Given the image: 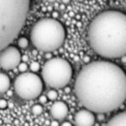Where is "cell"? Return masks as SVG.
Listing matches in <instances>:
<instances>
[{
    "instance_id": "obj_1",
    "label": "cell",
    "mask_w": 126,
    "mask_h": 126,
    "mask_svg": "<svg viewBox=\"0 0 126 126\" xmlns=\"http://www.w3.org/2000/svg\"><path fill=\"white\" fill-rule=\"evenodd\" d=\"M80 103L94 113H106L126 100V74L116 64L98 60L82 68L75 82Z\"/></svg>"
},
{
    "instance_id": "obj_2",
    "label": "cell",
    "mask_w": 126,
    "mask_h": 126,
    "mask_svg": "<svg viewBox=\"0 0 126 126\" xmlns=\"http://www.w3.org/2000/svg\"><path fill=\"white\" fill-rule=\"evenodd\" d=\"M88 40L94 52L103 58L126 55V14L116 10L99 13L89 26Z\"/></svg>"
},
{
    "instance_id": "obj_3",
    "label": "cell",
    "mask_w": 126,
    "mask_h": 126,
    "mask_svg": "<svg viewBox=\"0 0 126 126\" xmlns=\"http://www.w3.org/2000/svg\"><path fill=\"white\" fill-rule=\"evenodd\" d=\"M31 0H0V50L12 43L25 25Z\"/></svg>"
},
{
    "instance_id": "obj_4",
    "label": "cell",
    "mask_w": 126,
    "mask_h": 126,
    "mask_svg": "<svg viewBox=\"0 0 126 126\" xmlns=\"http://www.w3.org/2000/svg\"><path fill=\"white\" fill-rule=\"evenodd\" d=\"M66 36L63 25L56 19H41L31 31V41L39 51L52 52L62 46Z\"/></svg>"
},
{
    "instance_id": "obj_5",
    "label": "cell",
    "mask_w": 126,
    "mask_h": 126,
    "mask_svg": "<svg viewBox=\"0 0 126 126\" xmlns=\"http://www.w3.org/2000/svg\"><path fill=\"white\" fill-rule=\"evenodd\" d=\"M73 69L71 64L63 58L54 57L47 60L41 70L43 82L52 89L66 87L71 81Z\"/></svg>"
},
{
    "instance_id": "obj_6",
    "label": "cell",
    "mask_w": 126,
    "mask_h": 126,
    "mask_svg": "<svg viewBox=\"0 0 126 126\" xmlns=\"http://www.w3.org/2000/svg\"><path fill=\"white\" fill-rule=\"evenodd\" d=\"M14 90L21 98L33 99L40 95L43 90V83L35 73L24 72L15 79Z\"/></svg>"
},
{
    "instance_id": "obj_7",
    "label": "cell",
    "mask_w": 126,
    "mask_h": 126,
    "mask_svg": "<svg viewBox=\"0 0 126 126\" xmlns=\"http://www.w3.org/2000/svg\"><path fill=\"white\" fill-rule=\"evenodd\" d=\"M22 55L20 50L13 45H7L0 50V67L4 70H12L20 64Z\"/></svg>"
},
{
    "instance_id": "obj_8",
    "label": "cell",
    "mask_w": 126,
    "mask_h": 126,
    "mask_svg": "<svg viewBox=\"0 0 126 126\" xmlns=\"http://www.w3.org/2000/svg\"><path fill=\"white\" fill-rule=\"evenodd\" d=\"M94 113L87 108L77 111L74 116V123L76 126H94Z\"/></svg>"
},
{
    "instance_id": "obj_9",
    "label": "cell",
    "mask_w": 126,
    "mask_h": 126,
    "mask_svg": "<svg viewBox=\"0 0 126 126\" xmlns=\"http://www.w3.org/2000/svg\"><path fill=\"white\" fill-rule=\"evenodd\" d=\"M50 114L55 120H62L68 114V106L63 101H55L50 107Z\"/></svg>"
},
{
    "instance_id": "obj_10",
    "label": "cell",
    "mask_w": 126,
    "mask_h": 126,
    "mask_svg": "<svg viewBox=\"0 0 126 126\" xmlns=\"http://www.w3.org/2000/svg\"><path fill=\"white\" fill-rule=\"evenodd\" d=\"M105 126H126V111H122L111 117Z\"/></svg>"
},
{
    "instance_id": "obj_11",
    "label": "cell",
    "mask_w": 126,
    "mask_h": 126,
    "mask_svg": "<svg viewBox=\"0 0 126 126\" xmlns=\"http://www.w3.org/2000/svg\"><path fill=\"white\" fill-rule=\"evenodd\" d=\"M10 85L11 82L8 75L5 73H0V94L7 92L8 89L10 88Z\"/></svg>"
},
{
    "instance_id": "obj_12",
    "label": "cell",
    "mask_w": 126,
    "mask_h": 126,
    "mask_svg": "<svg viewBox=\"0 0 126 126\" xmlns=\"http://www.w3.org/2000/svg\"><path fill=\"white\" fill-rule=\"evenodd\" d=\"M42 111H43V108H42V106L40 104H34L32 107V112L34 115H40L42 113Z\"/></svg>"
},
{
    "instance_id": "obj_13",
    "label": "cell",
    "mask_w": 126,
    "mask_h": 126,
    "mask_svg": "<svg viewBox=\"0 0 126 126\" xmlns=\"http://www.w3.org/2000/svg\"><path fill=\"white\" fill-rule=\"evenodd\" d=\"M18 45H19L21 48H26V47H28V45H29V40H28V38H27V37H24V36L20 37V38L18 39Z\"/></svg>"
},
{
    "instance_id": "obj_14",
    "label": "cell",
    "mask_w": 126,
    "mask_h": 126,
    "mask_svg": "<svg viewBox=\"0 0 126 126\" xmlns=\"http://www.w3.org/2000/svg\"><path fill=\"white\" fill-rule=\"evenodd\" d=\"M46 97H47L48 99H50V100H55V99L57 98V92H56L55 90H51V91H49V92L47 93Z\"/></svg>"
},
{
    "instance_id": "obj_15",
    "label": "cell",
    "mask_w": 126,
    "mask_h": 126,
    "mask_svg": "<svg viewBox=\"0 0 126 126\" xmlns=\"http://www.w3.org/2000/svg\"><path fill=\"white\" fill-rule=\"evenodd\" d=\"M30 69H31L32 72L35 73V72H37L39 70V64L37 62H32L31 65H30Z\"/></svg>"
},
{
    "instance_id": "obj_16",
    "label": "cell",
    "mask_w": 126,
    "mask_h": 126,
    "mask_svg": "<svg viewBox=\"0 0 126 126\" xmlns=\"http://www.w3.org/2000/svg\"><path fill=\"white\" fill-rule=\"evenodd\" d=\"M18 68H19V71H20V72L24 73V72H26V71L28 70V65H27L26 63L20 62V64L18 65Z\"/></svg>"
},
{
    "instance_id": "obj_17",
    "label": "cell",
    "mask_w": 126,
    "mask_h": 126,
    "mask_svg": "<svg viewBox=\"0 0 126 126\" xmlns=\"http://www.w3.org/2000/svg\"><path fill=\"white\" fill-rule=\"evenodd\" d=\"M8 106V102H7V100L6 99H0V109H4V108H6Z\"/></svg>"
},
{
    "instance_id": "obj_18",
    "label": "cell",
    "mask_w": 126,
    "mask_h": 126,
    "mask_svg": "<svg viewBox=\"0 0 126 126\" xmlns=\"http://www.w3.org/2000/svg\"><path fill=\"white\" fill-rule=\"evenodd\" d=\"M39 102L40 103H45L46 102V100H47V97L45 96V95H39Z\"/></svg>"
},
{
    "instance_id": "obj_19",
    "label": "cell",
    "mask_w": 126,
    "mask_h": 126,
    "mask_svg": "<svg viewBox=\"0 0 126 126\" xmlns=\"http://www.w3.org/2000/svg\"><path fill=\"white\" fill-rule=\"evenodd\" d=\"M51 126H60V125H59V123L57 122V120H54V121L51 122Z\"/></svg>"
},
{
    "instance_id": "obj_20",
    "label": "cell",
    "mask_w": 126,
    "mask_h": 126,
    "mask_svg": "<svg viewBox=\"0 0 126 126\" xmlns=\"http://www.w3.org/2000/svg\"><path fill=\"white\" fill-rule=\"evenodd\" d=\"M60 126H72V124H71L70 122H67V121H66V122H63Z\"/></svg>"
},
{
    "instance_id": "obj_21",
    "label": "cell",
    "mask_w": 126,
    "mask_h": 126,
    "mask_svg": "<svg viewBox=\"0 0 126 126\" xmlns=\"http://www.w3.org/2000/svg\"><path fill=\"white\" fill-rule=\"evenodd\" d=\"M62 2H63V4H68L70 2V0H62Z\"/></svg>"
},
{
    "instance_id": "obj_22",
    "label": "cell",
    "mask_w": 126,
    "mask_h": 126,
    "mask_svg": "<svg viewBox=\"0 0 126 126\" xmlns=\"http://www.w3.org/2000/svg\"><path fill=\"white\" fill-rule=\"evenodd\" d=\"M89 59H90V58H89V57L87 56V57H85V59H84V61H85V62H89Z\"/></svg>"
},
{
    "instance_id": "obj_23",
    "label": "cell",
    "mask_w": 126,
    "mask_h": 126,
    "mask_svg": "<svg viewBox=\"0 0 126 126\" xmlns=\"http://www.w3.org/2000/svg\"><path fill=\"white\" fill-rule=\"evenodd\" d=\"M47 1H48V2H54L55 0H47Z\"/></svg>"
}]
</instances>
